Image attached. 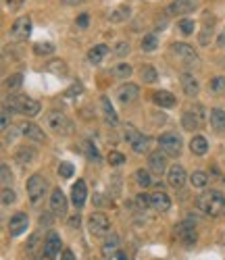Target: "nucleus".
Here are the masks:
<instances>
[{
    "label": "nucleus",
    "mask_w": 225,
    "mask_h": 260,
    "mask_svg": "<svg viewBox=\"0 0 225 260\" xmlns=\"http://www.w3.org/2000/svg\"><path fill=\"white\" fill-rule=\"evenodd\" d=\"M196 208L207 217H223L225 215V196L219 190H209L196 198Z\"/></svg>",
    "instance_id": "nucleus-1"
},
{
    "label": "nucleus",
    "mask_w": 225,
    "mask_h": 260,
    "mask_svg": "<svg viewBox=\"0 0 225 260\" xmlns=\"http://www.w3.org/2000/svg\"><path fill=\"white\" fill-rule=\"evenodd\" d=\"M4 104L13 113H21V115H25V117H35V115L40 113V109H42L38 100H31L27 96H8Z\"/></svg>",
    "instance_id": "nucleus-2"
},
{
    "label": "nucleus",
    "mask_w": 225,
    "mask_h": 260,
    "mask_svg": "<svg viewBox=\"0 0 225 260\" xmlns=\"http://www.w3.org/2000/svg\"><path fill=\"white\" fill-rule=\"evenodd\" d=\"M46 127L56 135H69L73 131V123L69 121V117L61 111H50L46 113Z\"/></svg>",
    "instance_id": "nucleus-3"
},
{
    "label": "nucleus",
    "mask_w": 225,
    "mask_h": 260,
    "mask_svg": "<svg viewBox=\"0 0 225 260\" xmlns=\"http://www.w3.org/2000/svg\"><path fill=\"white\" fill-rule=\"evenodd\" d=\"M46 190H48V181H46L40 173L29 177L27 179V196H29L31 206H40V202L46 196Z\"/></svg>",
    "instance_id": "nucleus-4"
},
{
    "label": "nucleus",
    "mask_w": 225,
    "mask_h": 260,
    "mask_svg": "<svg viewBox=\"0 0 225 260\" xmlns=\"http://www.w3.org/2000/svg\"><path fill=\"white\" fill-rule=\"evenodd\" d=\"M207 117L209 115L205 113L203 106L196 104L190 111H186L182 115V125H184V129H188V131H198V129H203V125L207 123Z\"/></svg>",
    "instance_id": "nucleus-5"
},
{
    "label": "nucleus",
    "mask_w": 225,
    "mask_h": 260,
    "mask_svg": "<svg viewBox=\"0 0 225 260\" xmlns=\"http://www.w3.org/2000/svg\"><path fill=\"white\" fill-rule=\"evenodd\" d=\"M123 137H125L127 144L132 146V150L136 152V154H144V152L148 150V137L144 133H140L132 123H127L123 127Z\"/></svg>",
    "instance_id": "nucleus-6"
},
{
    "label": "nucleus",
    "mask_w": 225,
    "mask_h": 260,
    "mask_svg": "<svg viewBox=\"0 0 225 260\" xmlns=\"http://www.w3.org/2000/svg\"><path fill=\"white\" fill-rule=\"evenodd\" d=\"M88 231L92 238H104L111 231V221L102 212H92L88 217Z\"/></svg>",
    "instance_id": "nucleus-7"
},
{
    "label": "nucleus",
    "mask_w": 225,
    "mask_h": 260,
    "mask_svg": "<svg viewBox=\"0 0 225 260\" xmlns=\"http://www.w3.org/2000/svg\"><path fill=\"white\" fill-rule=\"evenodd\" d=\"M159 146H161V150L165 152L167 156H173V158H177L182 154V137L177 135V133H163L161 137H159Z\"/></svg>",
    "instance_id": "nucleus-8"
},
{
    "label": "nucleus",
    "mask_w": 225,
    "mask_h": 260,
    "mask_svg": "<svg viewBox=\"0 0 225 260\" xmlns=\"http://www.w3.org/2000/svg\"><path fill=\"white\" fill-rule=\"evenodd\" d=\"M175 235L180 238L186 246H192V244H196V223H194V219H184L182 223H177L175 225Z\"/></svg>",
    "instance_id": "nucleus-9"
},
{
    "label": "nucleus",
    "mask_w": 225,
    "mask_h": 260,
    "mask_svg": "<svg viewBox=\"0 0 225 260\" xmlns=\"http://www.w3.org/2000/svg\"><path fill=\"white\" fill-rule=\"evenodd\" d=\"M171 50H173V54L180 58V61H182L186 67L198 65V54H196V50L192 48V46H188V44H184V42H177V44L171 46Z\"/></svg>",
    "instance_id": "nucleus-10"
},
{
    "label": "nucleus",
    "mask_w": 225,
    "mask_h": 260,
    "mask_svg": "<svg viewBox=\"0 0 225 260\" xmlns=\"http://www.w3.org/2000/svg\"><path fill=\"white\" fill-rule=\"evenodd\" d=\"M29 33H31V19H29V17H19V19L13 23L10 31H8L10 40H15V42L27 40V38H29Z\"/></svg>",
    "instance_id": "nucleus-11"
},
{
    "label": "nucleus",
    "mask_w": 225,
    "mask_h": 260,
    "mask_svg": "<svg viewBox=\"0 0 225 260\" xmlns=\"http://www.w3.org/2000/svg\"><path fill=\"white\" fill-rule=\"evenodd\" d=\"M61 250H63L61 235L54 233V231H48V235H46V240H44V246H42V254L54 260L58 254H63Z\"/></svg>",
    "instance_id": "nucleus-12"
},
{
    "label": "nucleus",
    "mask_w": 225,
    "mask_h": 260,
    "mask_svg": "<svg viewBox=\"0 0 225 260\" xmlns=\"http://www.w3.org/2000/svg\"><path fill=\"white\" fill-rule=\"evenodd\" d=\"M148 171L152 175H165V171H169L167 169V154H165L163 150H155V152H150L148 154Z\"/></svg>",
    "instance_id": "nucleus-13"
},
{
    "label": "nucleus",
    "mask_w": 225,
    "mask_h": 260,
    "mask_svg": "<svg viewBox=\"0 0 225 260\" xmlns=\"http://www.w3.org/2000/svg\"><path fill=\"white\" fill-rule=\"evenodd\" d=\"M67 208H69V202H67L63 190L61 187L52 190V194H50V210L54 212V217H67Z\"/></svg>",
    "instance_id": "nucleus-14"
},
{
    "label": "nucleus",
    "mask_w": 225,
    "mask_h": 260,
    "mask_svg": "<svg viewBox=\"0 0 225 260\" xmlns=\"http://www.w3.org/2000/svg\"><path fill=\"white\" fill-rule=\"evenodd\" d=\"M27 227H29V217L25 212H15L8 221V233L13 235V238H19L21 233H25Z\"/></svg>",
    "instance_id": "nucleus-15"
},
{
    "label": "nucleus",
    "mask_w": 225,
    "mask_h": 260,
    "mask_svg": "<svg viewBox=\"0 0 225 260\" xmlns=\"http://www.w3.org/2000/svg\"><path fill=\"white\" fill-rule=\"evenodd\" d=\"M186 179H188V175H186V169L182 167V164H177V162L171 164L169 171H167V183L171 187H175V190H180V187H184Z\"/></svg>",
    "instance_id": "nucleus-16"
},
{
    "label": "nucleus",
    "mask_w": 225,
    "mask_h": 260,
    "mask_svg": "<svg viewBox=\"0 0 225 260\" xmlns=\"http://www.w3.org/2000/svg\"><path fill=\"white\" fill-rule=\"evenodd\" d=\"M86 200H88L86 181L84 179H77V183H73V187H71V202H73L75 208H84Z\"/></svg>",
    "instance_id": "nucleus-17"
},
{
    "label": "nucleus",
    "mask_w": 225,
    "mask_h": 260,
    "mask_svg": "<svg viewBox=\"0 0 225 260\" xmlns=\"http://www.w3.org/2000/svg\"><path fill=\"white\" fill-rule=\"evenodd\" d=\"M213 27H215V17H213V13L207 10V13L203 15V29H200V33H198L200 46H209L211 35H213Z\"/></svg>",
    "instance_id": "nucleus-18"
},
{
    "label": "nucleus",
    "mask_w": 225,
    "mask_h": 260,
    "mask_svg": "<svg viewBox=\"0 0 225 260\" xmlns=\"http://www.w3.org/2000/svg\"><path fill=\"white\" fill-rule=\"evenodd\" d=\"M138 96H140V88L136 84H125L117 90V100L121 104H132L134 100H138Z\"/></svg>",
    "instance_id": "nucleus-19"
},
{
    "label": "nucleus",
    "mask_w": 225,
    "mask_h": 260,
    "mask_svg": "<svg viewBox=\"0 0 225 260\" xmlns=\"http://www.w3.org/2000/svg\"><path fill=\"white\" fill-rule=\"evenodd\" d=\"M19 131H21L23 137H27V139H31V141H38V144H40V141H44V131H42V129L35 125V123H31V121L21 123Z\"/></svg>",
    "instance_id": "nucleus-20"
},
{
    "label": "nucleus",
    "mask_w": 225,
    "mask_h": 260,
    "mask_svg": "<svg viewBox=\"0 0 225 260\" xmlns=\"http://www.w3.org/2000/svg\"><path fill=\"white\" fill-rule=\"evenodd\" d=\"M180 79H182V88H184V94H186V96L194 98L196 94L200 92V84H198V79H196L192 73H188V71H186V73H182Z\"/></svg>",
    "instance_id": "nucleus-21"
},
{
    "label": "nucleus",
    "mask_w": 225,
    "mask_h": 260,
    "mask_svg": "<svg viewBox=\"0 0 225 260\" xmlns=\"http://www.w3.org/2000/svg\"><path fill=\"white\" fill-rule=\"evenodd\" d=\"M196 4H198L196 0H175V2L167 8V13L169 15H188L196 8Z\"/></svg>",
    "instance_id": "nucleus-22"
},
{
    "label": "nucleus",
    "mask_w": 225,
    "mask_h": 260,
    "mask_svg": "<svg viewBox=\"0 0 225 260\" xmlns=\"http://www.w3.org/2000/svg\"><path fill=\"white\" fill-rule=\"evenodd\" d=\"M150 202H152V208H155L157 212H167L171 208V198H169V194H165L163 190L152 194L150 196Z\"/></svg>",
    "instance_id": "nucleus-23"
},
{
    "label": "nucleus",
    "mask_w": 225,
    "mask_h": 260,
    "mask_svg": "<svg viewBox=\"0 0 225 260\" xmlns=\"http://www.w3.org/2000/svg\"><path fill=\"white\" fill-rule=\"evenodd\" d=\"M100 250H102V256H104V258H109V260L115 258L117 254H119V238H117L115 233H111L109 238L104 240V244H102Z\"/></svg>",
    "instance_id": "nucleus-24"
},
{
    "label": "nucleus",
    "mask_w": 225,
    "mask_h": 260,
    "mask_svg": "<svg viewBox=\"0 0 225 260\" xmlns=\"http://www.w3.org/2000/svg\"><path fill=\"white\" fill-rule=\"evenodd\" d=\"M152 102L161 106V109H171V106H175V96L167 90H157L152 94Z\"/></svg>",
    "instance_id": "nucleus-25"
},
{
    "label": "nucleus",
    "mask_w": 225,
    "mask_h": 260,
    "mask_svg": "<svg viewBox=\"0 0 225 260\" xmlns=\"http://www.w3.org/2000/svg\"><path fill=\"white\" fill-rule=\"evenodd\" d=\"M42 246H44V242H42V233H40V231L31 233V238H29L27 244H25V254H27V258H35L38 250H42Z\"/></svg>",
    "instance_id": "nucleus-26"
},
{
    "label": "nucleus",
    "mask_w": 225,
    "mask_h": 260,
    "mask_svg": "<svg viewBox=\"0 0 225 260\" xmlns=\"http://www.w3.org/2000/svg\"><path fill=\"white\" fill-rule=\"evenodd\" d=\"M100 106H102V115H104V121H106V123H109V125H117V123H119V119H117V113H115V109H113V104H111V100L106 98V96L100 98Z\"/></svg>",
    "instance_id": "nucleus-27"
},
{
    "label": "nucleus",
    "mask_w": 225,
    "mask_h": 260,
    "mask_svg": "<svg viewBox=\"0 0 225 260\" xmlns=\"http://www.w3.org/2000/svg\"><path fill=\"white\" fill-rule=\"evenodd\" d=\"M33 158H35V150H33L31 146H21V148H17V152H15V160H17L19 164H23V167H27V164H29Z\"/></svg>",
    "instance_id": "nucleus-28"
},
{
    "label": "nucleus",
    "mask_w": 225,
    "mask_h": 260,
    "mask_svg": "<svg viewBox=\"0 0 225 260\" xmlns=\"http://www.w3.org/2000/svg\"><path fill=\"white\" fill-rule=\"evenodd\" d=\"M209 117H211V127L215 129L217 133H223L225 131V113L221 109H213L209 113Z\"/></svg>",
    "instance_id": "nucleus-29"
},
{
    "label": "nucleus",
    "mask_w": 225,
    "mask_h": 260,
    "mask_svg": "<svg viewBox=\"0 0 225 260\" xmlns=\"http://www.w3.org/2000/svg\"><path fill=\"white\" fill-rule=\"evenodd\" d=\"M190 150H192V154H196V156H205L207 150H209V141L203 135H194L190 139Z\"/></svg>",
    "instance_id": "nucleus-30"
},
{
    "label": "nucleus",
    "mask_w": 225,
    "mask_h": 260,
    "mask_svg": "<svg viewBox=\"0 0 225 260\" xmlns=\"http://www.w3.org/2000/svg\"><path fill=\"white\" fill-rule=\"evenodd\" d=\"M106 52H109V48H106L104 44H98V46H94V48L88 52V61L92 63V65H98L102 58L106 56Z\"/></svg>",
    "instance_id": "nucleus-31"
},
{
    "label": "nucleus",
    "mask_w": 225,
    "mask_h": 260,
    "mask_svg": "<svg viewBox=\"0 0 225 260\" xmlns=\"http://www.w3.org/2000/svg\"><path fill=\"white\" fill-rule=\"evenodd\" d=\"M209 92L215 94V96H223V94H225V77L223 75L213 77L211 84H209Z\"/></svg>",
    "instance_id": "nucleus-32"
},
{
    "label": "nucleus",
    "mask_w": 225,
    "mask_h": 260,
    "mask_svg": "<svg viewBox=\"0 0 225 260\" xmlns=\"http://www.w3.org/2000/svg\"><path fill=\"white\" fill-rule=\"evenodd\" d=\"M140 46H142V50H144V52H155V50L159 48L157 35H155V33L144 35V38H142V42H140Z\"/></svg>",
    "instance_id": "nucleus-33"
},
{
    "label": "nucleus",
    "mask_w": 225,
    "mask_h": 260,
    "mask_svg": "<svg viewBox=\"0 0 225 260\" xmlns=\"http://www.w3.org/2000/svg\"><path fill=\"white\" fill-rule=\"evenodd\" d=\"M152 173L148 171V169H138L136 171V181H138V185L140 187H144V190H146V187H150L152 185V177H150Z\"/></svg>",
    "instance_id": "nucleus-34"
},
{
    "label": "nucleus",
    "mask_w": 225,
    "mask_h": 260,
    "mask_svg": "<svg viewBox=\"0 0 225 260\" xmlns=\"http://www.w3.org/2000/svg\"><path fill=\"white\" fill-rule=\"evenodd\" d=\"M140 77H142L144 84H155L159 75H157V69L152 67V65H144V69L140 71Z\"/></svg>",
    "instance_id": "nucleus-35"
},
{
    "label": "nucleus",
    "mask_w": 225,
    "mask_h": 260,
    "mask_svg": "<svg viewBox=\"0 0 225 260\" xmlns=\"http://www.w3.org/2000/svg\"><path fill=\"white\" fill-rule=\"evenodd\" d=\"M190 183H192L194 187H198V190H203V187H207V183H209V177H207V173H203V171H194V173L190 175Z\"/></svg>",
    "instance_id": "nucleus-36"
},
{
    "label": "nucleus",
    "mask_w": 225,
    "mask_h": 260,
    "mask_svg": "<svg viewBox=\"0 0 225 260\" xmlns=\"http://www.w3.org/2000/svg\"><path fill=\"white\" fill-rule=\"evenodd\" d=\"M21 84H23V75L21 73H15V75H10V77L4 79V88L8 92H17L21 88Z\"/></svg>",
    "instance_id": "nucleus-37"
},
{
    "label": "nucleus",
    "mask_w": 225,
    "mask_h": 260,
    "mask_svg": "<svg viewBox=\"0 0 225 260\" xmlns=\"http://www.w3.org/2000/svg\"><path fill=\"white\" fill-rule=\"evenodd\" d=\"M129 13H132V10H129V6L123 4V6L115 8L113 13H111V21H113V23H121V21H125V19L129 17Z\"/></svg>",
    "instance_id": "nucleus-38"
},
{
    "label": "nucleus",
    "mask_w": 225,
    "mask_h": 260,
    "mask_svg": "<svg viewBox=\"0 0 225 260\" xmlns=\"http://www.w3.org/2000/svg\"><path fill=\"white\" fill-rule=\"evenodd\" d=\"M132 73H134V69H132V65H127V63H121V65H117L113 69V75L119 77V79H127Z\"/></svg>",
    "instance_id": "nucleus-39"
},
{
    "label": "nucleus",
    "mask_w": 225,
    "mask_h": 260,
    "mask_svg": "<svg viewBox=\"0 0 225 260\" xmlns=\"http://www.w3.org/2000/svg\"><path fill=\"white\" fill-rule=\"evenodd\" d=\"M0 179H2V185H4V187H10V183H13V173H10V169H8L6 162L0 164Z\"/></svg>",
    "instance_id": "nucleus-40"
},
{
    "label": "nucleus",
    "mask_w": 225,
    "mask_h": 260,
    "mask_svg": "<svg viewBox=\"0 0 225 260\" xmlns=\"http://www.w3.org/2000/svg\"><path fill=\"white\" fill-rule=\"evenodd\" d=\"M177 27H180V31L184 35H192L194 33V21L192 19H182L180 23H177Z\"/></svg>",
    "instance_id": "nucleus-41"
},
{
    "label": "nucleus",
    "mask_w": 225,
    "mask_h": 260,
    "mask_svg": "<svg viewBox=\"0 0 225 260\" xmlns=\"http://www.w3.org/2000/svg\"><path fill=\"white\" fill-rule=\"evenodd\" d=\"M17 202V194L10 190V187H2V204L8 206V204H15Z\"/></svg>",
    "instance_id": "nucleus-42"
},
{
    "label": "nucleus",
    "mask_w": 225,
    "mask_h": 260,
    "mask_svg": "<svg viewBox=\"0 0 225 260\" xmlns=\"http://www.w3.org/2000/svg\"><path fill=\"white\" fill-rule=\"evenodd\" d=\"M33 52L40 54V56H42V54L48 56V54L54 52V46H52V44H35V46H33Z\"/></svg>",
    "instance_id": "nucleus-43"
},
{
    "label": "nucleus",
    "mask_w": 225,
    "mask_h": 260,
    "mask_svg": "<svg viewBox=\"0 0 225 260\" xmlns=\"http://www.w3.org/2000/svg\"><path fill=\"white\" fill-rule=\"evenodd\" d=\"M123 162H125V156L121 154V152H111V154H109V164H111V167H121Z\"/></svg>",
    "instance_id": "nucleus-44"
},
{
    "label": "nucleus",
    "mask_w": 225,
    "mask_h": 260,
    "mask_svg": "<svg viewBox=\"0 0 225 260\" xmlns=\"http://www.w3.org/2000/svg\"><path fill=\"white\" fill-rule=\"evenodd\" d=\"M84 148H86V152H88V156L92 158V160H96V162H100V154H98V148L92 144V141H86L84 144Z\"/></svg>",
    "instance_id": "nucleus-45"
},
{
    "label": "nucleus",
    "mask_w": 225,
    "mask_h": 260,
    "mask_svg": "<svg viewBox=\"0 0 225 260\" xmlns=\"http://www.w3.org/2000/svg\"><path fill=\"white\" fill-rule=\"evenodd\" d=\"M58 175H61L63 179H69V177L73 175V164H71V162H63L61 167H58Z\"/></svg>",
    "instance_id": "nucleus-46"
},
{
    "label": "nucleus",
    "mask_w": 225,
    "mask_h": 260,
    "mask_svg": "<svg viewBox=\"0 0 225 260\" xmlns=\"http://www.w3.org/2000/svg\"><path fill=\"white\" fill-rule=\"evenodd\" d=\"M81 92H84V86H81L79 81H77V84H73V86H71V88L65 92V98H73V96H79Z\"/></svg>",
    "instance_id": "nucleus-47"
},
{
    "label": "nucleus",
    "mask_w": 225,
    "mask_h": 260,
    "mask_svg": "<svg viewBox=\"0 0 225 260\" xmlns=\"http://www.w3.org/2000/svg\"><path fill=\"white\" fill-rule=\"evenodd\" d=\"M136 204H138L140 208H148V206H152L150 196H148V194H138V196H136Z\"/></svg>",
    "instance_id": "nucleus-48"
},
{
    "label": "nucleus",
    "mask_w": 225,
    "mask_h": 260,
    "mask_svg": "<svg viewBox=\"0 0 225 260\" xmlns=\"http://www.w3.org/2000/svg\"><path fill=\"white\" fill-rule=\"evenodd\" d=\"M52 215H54L52 210H50V212H44V215L40 217V227H52V223H54Z\"/></svg>",
    "instance_id": "nucleus-49"
},
{
    "label": "nucleus",
    "mask_w": 225,
    "mask_h": 260,
    "mask_svg": "<svg viewBox=\"0 0 225 260\" xmlns=\"http://www.w3.org/2000/svg\"><path fill=\"white\" fill-rule=\"evenodd\" d=\"M10 115H13V111H10L6 104H2V129H4V131L8 129V123H10Z\"/></svg>",
    "instance_id": "nucleus-50"
},
{
    "label": "nucleus",
    "mask_w": 225,
    "mask_h": 260,
    "mask_svg": "<svg viewBox=\"0 0 225 260\" xmlns=\"http://www.w3.org/2000/svg\"><path fill=\"white\" fill-rule=\"evenodd\" d=\"M54 73H61V75H67V65L63 63V61H54V63H50L48 65Z\"/></svg>",
    "instance_id": "nucleus-51"
},
{
    "label": "nucleus",
    "mask_w": 225,
    "mask_h": 260,
    "mask_svg": "<svg viewBox=\"0 0 225 260\" xmlns=\"http://www.w3.org/2000/svg\"><path fill=\"white\" fill-rule=\"evenodd\" d=\"M129 54V44L127 42H119L115 46V56H125Z\"/></svg>",
    "instance_id": "nucleus-52"
},
{
    "label": "nucleus",
    "mask_w": 225,
    "mask_h": 260,
    "mask_svg": "<svg viewBox=\"0 0 225 260\" xmlns=\"http://www.w3.org/2000/svg\"><path fill=\"white\" fill-rule=\"evenodd\" d=\"M4 4H6V8H10V10H17V8L23 4V0H4Z\"/></svg>",
    "instance_id": "nucleus-53"
},
{
    "label": "nucleus",
    "mask_w": 225,
    "mask_h": 260,
    "mask_svg": "<svg viewBox=\"0 0 225 260\" xmlns=\"http://www.w3.org/2000/svg\"><path fill=\"white\" fill-rule=\"evenodd\" d=\"M88 23H90V19H88V15H86V13L77 17V25H79V27H88Z\"/></svg>",
    "instance_id": "nucleus-54"
},
{
    "label": "nucleus",
    "mask_w": 225,
    "mask_h": 260,
    "mask_svg": "<svg viewBox=\"0 0 225 260\" xmlns=\"http://www.w3.org/2000/svg\"><path fill=\"white\" fill-rule=\"evenodd\" d=\"M15 137H17V129H13V127L6 129V141H13Z\"/></svg>",
    "instance_id": "nucleus-55"
},
{
    "label": "nucleus",
    "mask_w": 225,
    "mask_h": 260,
    "mask_svg": "<svg viewBox=\"0 0 225 260\" xmlns=\"http://www.w3.org/2000/svg\"><path fill=\"white\" fill-rule=\"evenodd\" d=\"M61 260H75V254L71 252V250H63V254H61Z\"/></svg>",
    "instance_id": "nucleus-56"
},
{
    "label": "nucleus",
    "mask_w": 225,
    "mask_h": 260,
    "mask_svg": "<svg viewBox=\"0 0 225 260\" xmlns=\"http://www.w3.org/2000/svg\"><path fill=\"white\" fill-rule=\"evenodd\" d=\"M69 225H71V227H77V229H79V225H81V219H79L77 215H75V217H71V219H69Z\"/></svg>",
    "instance_id": "nucleus-57"
},
{
    "label": "nucleus",
    "mask_w": 225,
    "mask_h": 260,
    "mask_svg": "<svg viewBox=\"0 0 225 260\" xmlns=\"http://www.w3.org/2000/svg\"><path fill=\"white\" fill-rule=\"evenodd\" d=\"M217 44L221 46V48H225V27H223V31L219 33V38H217Z\"/></svg>",
    "instance_id": "nucleus-58"
},
{
    "label": "nucleus",
    "mask_w": 225,
    "mask_h": 260,
    "mask_svg": "<svg viewBox=\"0 0 225 260\" xmlns=\"http://www.w3.org/2000/svg\"><path fill=\"white\" fill-rule=\"evenodd\" d=\"M63 4H84L86 0H61Z\"/></svg>",
    "instance_id": "nucleus-59"
},
{
    "label": "nucleus",
    "mask_w": 225,
    "mask_h": 260,
    "mask_svg": "<svg viewBox=\"0 0 225 260\" xmlns=\"http://www.w3.org/2000/svg\"><path fill=\"white\" fill-rule=\"evenodd\" d=\"M117 258H119V260H127V256H125V252H123V250H119V254H117Z\"/></svg>",
    "instance_id": "nucleus-60"
},
{
    "label": "nucleus",
    "mask_w": 225,
    "mask_h": 260,
    "mask_svg": "<svg viewBox=\"0 0 225 260\" xmlns=\"http://www.w3.org/2000/svg\"><path fill=\"white\" fill-rule=\"evenodd\" d=\"M40 260H52V258H48V256H44V254H42V256H40Z\"/></svg>",
    "instance_id": "nucleus-61"
}]
</instances>
